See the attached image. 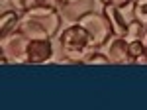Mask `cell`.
Returning a JSON list of instances; mask_svg holds the SVG:
<instances>
[{
	"instance_id": "9",
	"label": "cell",
	"mask_w": 147,
	"mask_h": 110,
	"mask_svg": "<svg viewBox=\"0 0 147 110\" xmlns=\"http://www.w3.org/2000/svg\"><path fill=\"white\" fill-rule=\"evenodd\" d=\"M10 2H12V8L18 10L20 14L32 10V8H37V6H45V4H49V0H10Z\"/></svg>"
},
{
	"instance_id": "8",
	"label": "cell",
	"mask_w": 147,
	"mask_h": 110,
	"mask_svg": "<svg viewBox=\"0 0 147 110\" xmlns=\"http://www.w3.org/2000/svg\"><path fill=\"white\" fill-rule=\"evenodd\" d=\"M127 43H129L131 65H147V49L143 39H127Z\"/></svg>"
},
{
	"instance_id": "6",
	"label": "cell",
	"mask_w": 147,
	"mask_h": 110,
	"mask_svg": "<svg viewBox=\"0 0 147 110\" xmlns=\"http://www.w3.org/2000/svg\"><path fill=\"white\" fill-rule=\"evenodd\" d=\"M53 59V43L51 39H30L26 49L28 65H43Z\"/></svg>"
},
{
	"instance_id": "7",
	"label": "cell",
	"mask_w": 147,
	"mask_h": 110,
	"mask_svg": "<svg viewBox=\"0 0 147 110\" xmlns=\"http://www.w3.org/2000/svg\"><path fill=\"white\" fill-rule=\"evenodd\" d=\"M20 12L14 8H4L0 14V37L20 30Z\"/></svg>"
},
{
	"instance_id": "14",
	"label": "cell",
	"mask_w": 147,
	"mask_h": 110,
	"mask_svg": "<svg viewBox=\"0 0 147 110\" xmlns=\"http://www.w3.org/2000/svg\"><path fill=\"white\" fill-rule=\"evenodd\" d=\"M143 43H145V49H147V32H145V39H143Z\"/></svg>"
},
{
	"instance_id": "10",
	"label": "cell",
	"mask_w": 147,
	"mask_h": 110,
	"mask_svg": "<svg viewBox=\"0 0 147 110\" xmlns=\"http://www.w3.org/2000/svg\"><path fill=\"white\" fill-rule=\"evenodd\" d=\"M131 10H134V18L147 28V0H134Z\"/></svg>"
},
{
	"instance_id": "1",
	"label": "cell",
	"mask_w": 147,
	"mask_h": 110,
	"mask_svg": "<svg viewBox=\"0 0 147 110\" xmlns=\"http://www.w3.org/2000/svg\"><path fill=\"white\" fill-rule=\"evenodd\" d=\"M63 16L55 6L45 4L37 6L20 16V32L26 33L30 39H53L61 32Z\"/></svg>"
},
{
	"instance_id": "2",
	"label": "cell",
	"mask_w": 147,
	"mask_h": 110,
	"mask_svg": "<svg viewBox=\"0 0 147 110\" xmlns=\"http://www.w3.org/2000/svg\"><path fill=\"white\" fill-rule=\"evenodd\" d=\"M59 49H61V59L57 63H71V65H82L84 59L98 49L94 45L92 35L79 22L71 24L59 32Z\"/></svg>"
},
{
	"instance_id": "3",
	"label": "cell",
	"mask_w": 147,
	"mask_h": 110,
	"mask_svg": "<svg viewBox=\"0 0 147 110\" xmlns=\"http://www.w3.org/2000/svg\"><path fill=\"white\" fill-rule=\"evenodd\" d=\"M30 37L18 32L0 37V63L2 65H24L26 63V49H28Z\"/></svg>"
},
{
	"instance_id": "4",
	"label": "cell",
	"mask_w": 147,
	"mask_h": 110,
	"mask_svg": "<svg viewBox=\"0 0 147 110\" xmlns=\"http://www.w3.org/2000/svg\"><path fill=\"white\" fill-rule=\"evenodd\" d=\"M77 22L92 35L96 47H102V45L114 35L112 26H110V22H108V18L104 16V12L90 10V12H86V14H82Z\"/></svg>"
},
{
	"instance_id": "5",
	"label": "cell",
	"mask_w": 147,
	"mask_h": 110,
	"mask_svg": "<svg viewBox=\"0 0 147 110\" xmlns=\"http://www.w3.org/2000/svg\"><path fill=\"white\" fill-rule=\"evenodd\" d=\"M102 51L108 57L110 65H131V55H129V43L125 37L112 35L106 43L102 45Z\"/></svg>"
},
{
	"instance_id": "12",
	"label": "cell",
	"mask_w": 147,
	"mask_h": 110,
	"mask_svg": "<svg viewBox=\"0 0 147 110\" xmlns=\"http://www.w3.org/2000/svg\"><path fill=\"white\" fill-rule=\"evenodd\" d=\"M102 6H116V8H125L129 6L134 0H98Z\"/></svg>"
},
{
	"instance_id": "15",
	"label": "cell",
	"mask_w": 147,
	"mask_h": 110,
	"mask_svg": "<svg viewBox=\"0 0 147 110\" xmlns=\"http://www.w3.org/2000/svg\"><path fill=\"white\" fill-rule=\"evenodd\" d=\"M2 2H6V0H2Z\"/></svg>"
},
{
	"instance_id": "13",
	"label": "cell",
	"mask_w": 147,
	"mask_h": 110,
	"mask_svg": "<svg viewBox=\"0 0 147 110\" xmlns=\"http://www.w3.org/2000/svg\"><path fill=\"white\" fill-rule=\"evenodd\" d=\"M84 0H57V4L61 8H69V6H77V4H82Z\"/></svg>"
},
{
	"instance_id": "11",
	"label": "cell",
	"mask_w": 147,
	"mask_h": 110,
	"mask_svg": "<svg viewBox=\"0 0 147 110\" xmlns=\"http://www.w3.org/2000/svg\"><path fill=\"white\" fill-rule=\"evenodd\" d=\"M82 65H110V63H108V57L104 55V51L94 49V51L84 59V63H82Z\"/></svg>"
}]
</instances>
